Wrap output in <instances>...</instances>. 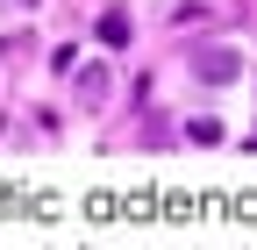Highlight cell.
<instances>
[{
    "label": "cell",
    "mask_w": 257,
    "mask_h": 250,
    "mask_svg": "<svg viewBox=\"0 0 257 250\" xmlns=\"http://www.w3.org/2000/svg\"><path fill=\"white\" fill-rule=\"evenodd\" d=\"M100 43H128V15H107L100 22Z\"/></svg>",
    "instance_id": "cell-1"
}]
</instances>
